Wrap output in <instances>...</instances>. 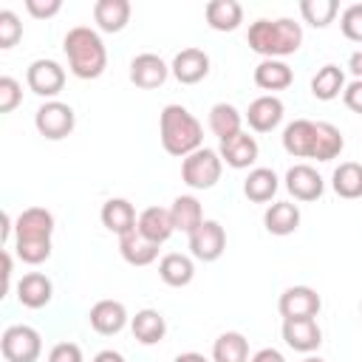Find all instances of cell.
<instances>
[{"label":"cell","instance_id":"cell-26","mask_svg":"<svg viewBox=\"0 0 362 362\" xmlns=\"http://www.w3.org/2000/svg\"><path fill=\"white\" fill-rule=\"evenodd\" d=\"M119 252L130 266H150L158 257V243H153L150 238H144L139 229L127 232L119 238Z\"/></svg>","mask_w":362,"mask_h":362},{"label":"cell","instance_id":"cell-1","mask_svg":"<svg viewBox=\"0 0 362 362\" xmlns=\"http://www.w3.org/2000/svg\"><path fill=\"white\" fill-rule=\"evenodd\" d=\"M51 235H54V215L45 206H28L14 221V255L37 266L51 257Z\"/></svg>","mask_w":362,"mask_h":362},{"label":"cell","instance_id":"cell-39","mask_svg":"<svg viewBox=\"0 0 362 362\" xmlns=\"http://www.w3.org/2000/svg\"><path fill=\"white\" fill-rule=\"evenodd\" d=\"M23 102V88L14 76H0V113H11Z\"/></svg>","mask_w":362,"mask_h":362},{"label":"cell","instance_id":"cell-23","mask_svg":"<svg viewBox=\"0 0 362 362\" xmlns=\"http://www.w3.org/2000/svg\"><path fill=\"white\" fill-rule=\"evenodd\" d=\"M136 229H139L144 238H150L153 243H158V246H161L164 240H170V235L175 232L173 218H170V209H164V206H147V209H141Z\"/></svg>","mask_w":362,"mask_h":362},{"label":"cell","instance_id":"cell-20","mask_svg":"<svg viewBox=\"0 0 362 362\" xmlns=\"http://www.w3.org/2000/svg\"><path fill=\"white\" fill-rule=\"evenodd\" d=\"M54 297V283L42 272H28L17 280V300L25 308H42Z\"/></svg>","mask_w":362,"mask_h":362},{"label":"cell","instance_id":"cell-43","mask_svg":"<svg viewBox=\"0 0 362 362\" xmlns=\"http://www.w3.org/2000/svg\"><path fill=\"white\" fill-rule=\"evenodd\" d=\"M11 274H14V260H11V252L3 249V294H0V297L8 294V288H11Z\"/></svg>","mask_w":362,"mask_h":362},{"label":"cell","instance_id":"cell-27","mask_svg":"<svg viewBox=\"0 0 362 362\" xmlns=\"http://www.w3.org/2000/svg\"><path fill=\"white\" fill-rule=\"evenodd\" d=\"M158 277L173 286V288H181V286H189L192 277H195V263L189 255H181V252H170L158 260Z\"/></svg>","mask_w":362,"mask_h":362},{"label":"cell","instance_id":"cell-19","mask_svg":"<svg viewBox=\"0 0 362 362\" xmlns=\"http://www.w3.org/2000/svg\"><path fill=\"white\" fill-rule=\"evenodd\" d=\"M99 218H102V226H105L107 232L119 235V238L127 235V232H133L136 223H139L136 206H133L127 198H107V201L102 204Z\"/></svg>","mask_w":362,"mask_h":362},{"label":"cell","instance_id":"cell-49","mask_svg":"<svg viewBox=\"0 0 362 362\" xmlns=\"http://www.w3.org/2000/svg\"><path fill=\"white\" fill-rule=\"evenodd\" d=\"M303 362H325V359H322V356H305Z\"/></svg>","mask_w":362,"mask_h":362},{"label":"cell","instance_id":"cell-28","mask_svg":"<svg viewBox=\"0 0 362 362\" xmlns=\"http://www.w3.org/2000/svg\"><path fill=\"white\" fill-rule=\"evenodd\" d=\"M204 17L215 31H235L243 23V6L238 0H209Z\"/></svg>","mask_w":362,"mask_h":362},{"label":"cell","instance_id":"cell-9","mask_svg":"<svg viewBox=\"0 0 362 362\" xmlns=\"http://www.w3.org/2000/svg\"><path fill=\"white\" fill-rule=\"evenodd\" d=\"M320 308L322 300L311 286H288L277 300V311L283 320H308L317 317Z\"/></svg>","mask_w":362,"mask_h":362},{"label":"cell","instance_id":"cell-37","mask_svg":"<svg viewBox=\"0 0 362 362\" xmlns=\"http://www.w3.org/2000/svg\"><path fill=\"white\" fill-rule=\"evenodd\" d=\"M23 37V23L11 8L0 11V48H11L17 45V40Z\"/></svg>","mask_w":362,"mask_h":362},{"label":"cell","instance_id":"cell-11","mask_svg":"<svg viewBox=\"0 0 362 362\" xmlns=\"http://www.w3.org/2000/svg\"><path fill=\"white\" fill-rule=\"evenodd\" d=\"M170 76V65L158 57V54H139L130 59V82L141 90H153V88H161Z\"/></svg>","mask_w":362,"mask_h":362},{"label":"cell","instance_id":"cell-18","mask_svg":"<svg viewBox=\"0 0 362 362\" xmlns=\"http://www.w3.org/2000/svg\"><path fill=\"white\" fill-rule=\"evenodd\" d=\"M314 139H317V122L294 119L283 130V150L294 158H311L314 156Z\"/></svg>","mask_w":362,"mask_h":362},{"label":"cell","instance_id":"cell-33","mask_svg":"<svg viewBox=\"0 0 362 362\" xmlns=\"http://www.w3.org/2000/svg\"><path fill=\"white\" fill-rule=\"evenodd\" d=\"M212 362H249V339L240 331H223L212 342Z\"/></svg>","mask_w":362,"mask_h":362},{"label":"cell","instance_id":"cell-16","mask_svg":"<svg viewBox=\"0 0 362 362\" xmlns=\"http://www.w3.org/2000/svg\"><path fill=\"white\" fill-rule=\"evenodd\" d=\"M218 153H221V158H223L232 170H246V167H252V164L257 161L260 147H257L255 136H249L246 130H240V133L223 139L221 147H218Z\"/></svg>","mask_w":362,"mask_h":362},{"label":"cell","instance_id":"cell-45","mask_svg":"<svg viewBox=\"0 0 362 362\" xmlns=\"http://www.w3.org/2000/svg\"><path fill=\"white\" fill-rule=\"evenodd\" d=\"M348 68H351V74H354L356 79H362V48L348 57Z\"/></svg>","mask_w":362,"mask_h":362},{"label":"cell","instance_id":"cell-38","mask_svg":"<svg viewBox=\"0 0 362 362\" xmlns=\"http://www.w3.org/2000/svg\"><path fill=\"white\" fill-rule=\"evenodd\" d=\"M339 28L348 40L362 42V3H351L342 14H339Z\"/></svg>","mask_w":362,"mask_h":362},{"label":"cell","instance_id":"cell-44","mask_svg":"<svg viewBox=\"0 0 362 362\" xmlns=\"http://www.w3.org/2000/svg\"><path fill=\"white\" fill-rule=\"evenodd\" d=\"M249 362H286V356L277 348H260L249 356Z\"/></svg>","mask_w":362,"mask_h":362},{"label":"cell","instance_id":"cell-29","mask_svg":"<svg viewBox=\"0 0 362 362\" xmlns=\"http://www.w3.org/2000/svg\"><path fill=\"white\" fill-rule=\"evenodd\" d=\"M294 82V71L283 59H260L255 68V85L263 90H286Z\"/></svg>","mask_w":362,"mask_h":362},{"label":"cell","instance_id":"cell-22","mask_svg":"<svg viewBox=\"0 0 362 362\" xmlns=\"http://www.w3.org/2000/svg\"><path fill=\"white\" fill-rule=\"evenodd\" d=\"M130 3L127 0H96L93 3V20L99 25V31L105 34H116L130 23Z\"/></svg>","mask_w":362,"mask_h":362},{"label":"cell","instance_id":"cell-30","mask_svg":"<svg viewBox=\"0 0 362 362\" xmlns=\"http://www.w3.org/2000/svg\"><path fill=\"white\" fill-rule=\"evenodd\" d=\"M342 90H345V74H342V68L334 65V62L322 65V68L311 76V93H314V99H320V102H331V99H337Z\"/></svg>","mask_w":362,"mask_h":362},{"label":"cell","instance_id":"cell-13","mask_svg":"<svg viewBox=\"0 0 362 362\" xmlns=\"http://www.w3.org/2000/svg\"><path fill=\"white\" fill-rule=\"evenodd\" d=\"M88 322H90V328H93L96 334L113 337V334H119V331L127 325V308H124V303H119V300H99V303L90 305Z\"/></svg>","mask_w":362,"mask_h":362},{"label":"cell","instance_id":"cell-4","mask_svg":"<svg viewBox=\"0 0 362 362\" xmlns=\"http://www.w3.org/2000/svg\"><path fill=\"white\" fill-rule=\"evenodd\" d=\"M158 139L170 156L187 158L204 147V127L184 105H164L158 116Z\"/></svg>","mask_w":362,"mask_h":362},{"label":"cell","instance_id":"cell-35","mask_svg":"<svg viewBox=\"0 0 362 362\" xmlns=\"http://www.w3.org/2000/svg\"><path fill=\"white\" fill-rule=\"evenodd\" d=\"M345 139L339 133V127H334L331 122H317V139H314V156L317 161H331L342 153Z\"/></svg>","mask_w":362,"mask_h":362},{"label":"cell","instance_id":"cell-14","mask_svg":"<svg viewBox=\"0 0 362 362\" xmlns=\"http://www.w3.org/2000/svg\"><path fill=\"white\" fill-rule=\"evenodd\" d=\"M170 74L181 82V85H195L201 82L206 74H209V57L206 51L201 48H181L175 57H173V65H170Z\"/></svg>","mask_w":362,"mask_h":362},{"label":"cell","instance_id":"cell-32","mask_svg":"<svg viewBox=\"0 0 362 362\" xmlns=\"http://www.w3.org/2000/svg\"><path fill=\"white\" fill-rule=\"evenodd\" d=\"M331 187L345 201L362 198V164L359 161H342L331 175Z\"/></svg>","mask_w":362,"mask_h":362},{"label":"cell","instance_id":"cell-24","mask_svg":"<svg viewBox=\"0 0 362 362\" xmlns=\"http://www.w3.org/2000/svg\"><path fill=\"white\" fill-rule=\"evenodd\" d=\"M130 331L141 345H156L167 334V320L156 308H141L136 311V317H130Z\"/></svg>","mask_w":362,"mask_h":362},{"label":"cell","instance_id":"cell-50","mask_svg":"<svg viewBox=\"0 0 362 362\" xmlns=\"http://www.w3.org/2000/svg\"><path fill=\"white\" fill-rule=\"evenodd\" d=\"M359 314H362V303H359Z\"/></svg>","mask_w":362,"mask_h":362},{"label":"cell","instance_id":"cell-2","mask_svg":"<svg viewBox=\"0 0 362 362\" xmlns=\"http://www.w3.org/2000/svg\"><path fill=\"white\" fill-rule=\"evenodd\" d=\"M246 42L263 59H280V57H288V54L300 51V45H303V25L294 23L291 17H277V20L260 17V20H255L249 25Z\"/></svg>","mask_w":362,"mask_h":362},{"label":"cell","instance_id":"cell-42","mask_svg":"<svg viewBox=\"0 0 362 362\" xmlns=\"http://www.w3.org/2000/svg\"><path fill=\"white\" fill-rule=\"evenodd\" d=\"M342 102H345L348 110L362 113V79H354V82L345 85V90H342Z\"/></svg>","mask_w":362,"mask_h":362},{"label":"cell","instance_id":"cell-17","mask_svg":"<svg viewBox=\"0 0 362 362\" xmlns=\"http://www.w3.org/2000/svg\"><path fill=\"white\" fill-rule=\"evenodd\" d=\"M283 339L288 348L300 354H311L322 345V328L317 325L314 317L308 320H283Z\"/></svg>","mask_w":362,"mask_h":362},{"label":"cell","instance_id":"cell-41","mask_svg":"<svg viewBox=\"0 0 362 362\" xmlns=\"http://www.w3.org/2000/svg\"><path fill=\"white\" fill-rule=\"evenodd\" d=\"M25 8H28L31 17H37V20H48V17L59 14L62 0H25Z\"/></svg>","mask_w":362,"mask_h":362},{"label":"cell","instance_id":"cell-6","mask_svg":"<svg viewBox=\"0 0 362 362\" xmlns=\"http://www.w3.org/2000/svg\"><path fill=\"white\" fill-rule=\"evenodd\" d=\"M0 354L6 362H37L42 354V337L31 325H8L0 337Z\"/></svg>","mask_w":362,"mask_h":362},{"label":"cell","instance_id":"cell-46","mask_svg":"<svg viewBox=\"0 0 362 362\" xmlns=\"http://www.w3.org/2000/svg\"><path fill=\"white\" fill-rule=\"evenodd\" d=\"M93 362H124V356L119 351H113V348H105V351H99L93 356Z\"/></svg>","mask_w":362,"mask_h":362},{"label":"cell","instance_id":"cell-36","mask_svg":"<svg viewBox=\"0 0 362 362\" xmlns=\"http://www.w3.org/2000/svg\"><path fill=\"white\" fill-rule=\"evenodd\" d=\"M339 6L337 0H303L300 3V14L305 23H311L314 28H325L328 23H334Z\"/></svg>","mask_w":362,"mask_h":362},{"label":"cell","instance_id":"cell-15","mask_svg":"<svg viewBox=\"0 0 362 362\" xmlns=\"http://www.w3.org/2000/svg\"><path fill=\"white\" fill-rule=\"evenodd\" d=\"M286 189L297 201H317L325 192V181L311 164H294L286 173Z\"/></svg>","mask_w":362,"mask_h":362},{"label":"cell","instance_id":"cell-8","mask_svg":"<svg viewBox=\"0 0 362 362\" xmlns=\"http://www.w3.org/2000/svg\"><path fill=\"white\" fill-rule=\"evenodd\" d=\"M25 85L31 93L48 102L65 88V68L57 59H34L25 71Z\"/></svg>","mask_w":362,"mask_h":362},{"label":"cell","instance_id":"cell-21","mask_svg":"<svg viewBox=\"0 0 362 362\" xmlns=\"http://www.w3.org/2000/svg\"><path fill=\"white\" fill-rule=\"evenodd\" d=\"M263 226L269 235L286 238L291 232H297L300 226V206L291 201H274L266 212H263Z\"/></svg>","mask_w":362,"mask_h":362},{"label":"cell","instance_id":"cell-47","mask_svg":"<svg viewBox=\"0 0 362 362\" xmlns=\"http://www.w3.org/2000/svg\"><path fill=\"white\" fill-rule=\"evenodd\" d=\"M175 362H209V359L204 354H198V351H184V354L175 356Z\"/></svg>","mask_w":362,"mask_h":362},{"label":"cell","instance_id":"cell-12","mask_svg":"<svg viewBox=\"0 0 362 362\" xmlns=\"http://www.w3.org/2000/svg\"><path fill=\"white\" fill-rule=\"evenodd\" d=\"M283 113H286L283 102H280L274 93H263V96H257V99L249 102V107H246V122H249V127H252L255 133H272V130L283 122Z\"/></svg>","mask_w":362,"mask_h":362},{"label":"cell","instance_id":"cell-34","mask_svg":"<svg viewBox=\"0 0 362 362\" xmlns=\"http://www.w3.org/2000/svg\"><path fill=\"white\" fill-rule=\"evenodd\" d=\"M240 124H243V113L235 105H229V102L212 105V110H209V130L218 136V141L240 133Z\"/></svg>","mask_w":362,"mask_h":362},{"label":"cell","instance_id":"cell-40","mask_svg":"<svg viewBox=\"0 0 362 362\" xmlns=\"http://www.w3.org/2000/svg\"><path fill=\"white\" fill-rule=\"evenodd\" d=\"M48 362H85V359H82V348L76 342H57L48 351Z\"/></svg>","mask_w":362,"mask_h":362},{"label":"cell","instance_id":"cell-25","mask_svg":"<svg viewBox=\"0 0 362 362\" xmlns=\"http://www.w3.org/2000/svg\"><path fill=\"white\" fill-rule=\"evenodd\" d=\"M170 218H173V226L175 232H184V235H192L206 218H204V206L195 195H178L170 206Z\"/></svg>","mask_w":362,"mask_h":362},{"label":"cell","instance_id":"cell-3","mask_svg":"<svg viewBox=\"0 0 362 362\" xmlns=\"http://www.w3.org/2000/svg\"><path fill=\"white\" fill-rule=\"evenodd\" d=\"M62 51L68 57V68L79 79H96L107 68V48L90 25H74L68 28L62 40Z\"/></svg>","mask_w":362,"mask_h":362},{"label":"cell","instance_id":"cell-10","mask_svg":"<svg viewBox=\"0 0 362 362\" xmlns=\"http://www.w3.org/2000/svg\"><path fill=\"white\" fill-rule=\"evenodd\" d=\"M226 249V232L218 221H204L192 235H189V252L195 260H204V263H212L223 255Z\"/></svg>","mask_w":362,"mask_h":362},{"label":"cell","instance_id":"cell-48","mask_svg":"<svg viewBox=\"0 0 362 362\" xmlns=\"http://www.w3.org/2000/svg\"><path fill=\"white\" fill-rule=\"evenodd\" d=\"M11 232H14V223H11V215H8V212H3V232H0V240H3V243H8V238H11Z\"/></svg>","mask_w":362,"mask_h":362},{"label":"cell","instance_id":"cell-31","mask_svg":"<svg viewBox=\"0 0 362 362\" xmlns=\"http://www.w3.org/2000/svg\"><path fill=\"white\" fill-rule=\"evenodd\" d=\"M277 187H280V181H277L274 170H269V167H255V170H249V175H246V181H243V195H246L249 201H255V204H266V201L274 198Z\"/></svg>","mask_w":362,"mask_h":362},{"label":"cell","instance_id":"cell-5","mask_svg":"<svg viewBox=\"0 0 362 362\" xmlns=\"http://www.w3.org/2000/svg\"><path fill=\"white\" fill-rule=\"evenodd\" d=\"M221 173H223V158L212 147H201L181 161V178L192 189H212L221 181Z\"/></svg>","mask_w":362,"mask_h":362},{"label":"cell","instance_id":"cell-7","mask_svg":"<svg viewBox=\"0 0 362 362\" xmlns=\"http://www.w3.org/2000/svg\"><path fill=\"white\" fill-rule=\"evenodd\" d=\"M34 127H37V133L45 136L48 141H59V139H65V136L74 133V127H76V113H74L71 105H65V102H59V99H48V102H42V105L37 107V113H34Z\"/></svg>","mask_w":362,"mask_h":362}]
</instances>
